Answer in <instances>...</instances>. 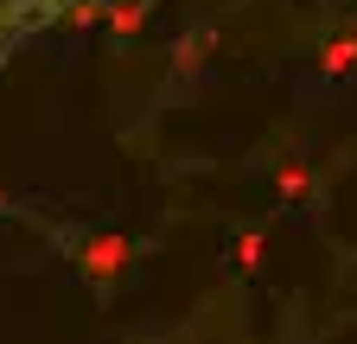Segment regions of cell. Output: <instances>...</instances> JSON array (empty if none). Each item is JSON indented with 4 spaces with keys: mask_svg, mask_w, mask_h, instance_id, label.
<instances>
[{
    "mask_svg": "<svg viewBox=\"0 0 357 344\" xmlns=\"http://www.w3.org/2000/svg\"><path fill=\"white\" fill-rule=\"evenodd\" d=\"M128 262H134V242H128V236H89V242L77 249V268L96 281V287L121 281V274H128Z\"/></svg>",
    "mask_w": 357,
    "mask_h": 344,
    "instance_id": "1",
    "label": "cell"
},
{
    "mask_svg": "<svg viewBox=\"0 0 357 344\" xmlns=\"http://www.w3.org/2000/svg\"><path fill=\"white\" fill-rule=\"evenodd\" d=\"M319 70L326 77H351L357 70V32L351 38H326V45H319Z\"/></svg>",
    "mask_w": 357,
    "mask_h": 344,
    "instance_id": "2",
    "label": "cell"
},
{
    "mask_svg": "<svg viewBox=\"0 0 357 344\" xmlns=\"http://www.w3.org/2000/svg\"><path fill=\"white\" fill-rule=\"evenodd\" d=\"M261 249H268V236H261V230H243V236L230 242V262L249 274V268H261Z\"/></svg>",
    "mask_w": 357,
    "mask_h": 344,
    "instance_id": "3",
    "label": "cell"
},
{
    "mask_svg": "<svg viewBox=\"0 0 357 344\" xmlns=\"http://www.w3.org/2000/svg\"><path fill=\"white\" fill-rule=\"evenodd\" d=\"M275 185H281V198H287V204H300V198H306V185H312V172L294 159V166H281V172H275Z\"/></svg>",
    "mask_w": 357,
    "mask_h": 344,
    "instance_id": "4",
    "label": "cell"
},
{
    "mask_svg": "<svg viewBox=\"0 0 357 344\" xmlns=\"http://www.w3.org/2000/svg\"><path fill=\"white\" fill-rule=\"evenodd\" d=\"M141 19H147L141 7H115V13H109V26H115V32H134V26H141Z\"/></svg>",
    "mask_w": 357,
    "mask_h": 344,
    "instance_id": "5",
    "label": "cell"
}]
</instances>
